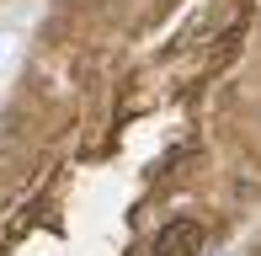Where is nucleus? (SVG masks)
<instances>
[{"instance_id": "obj_1", "label": "nucleus", "mask_w": 261, "mask_h": 256, "mask_svg": "<svg viewBox=\"0 0 261 256\" xmlns=\"http://www.w3.org/2000/svg\"><path fill=\"white\" fill-rule=\"evenodd\" d=\"M203 224L197 219H171L155 235V256H203Z\"/></svg>"}]
</instances>
